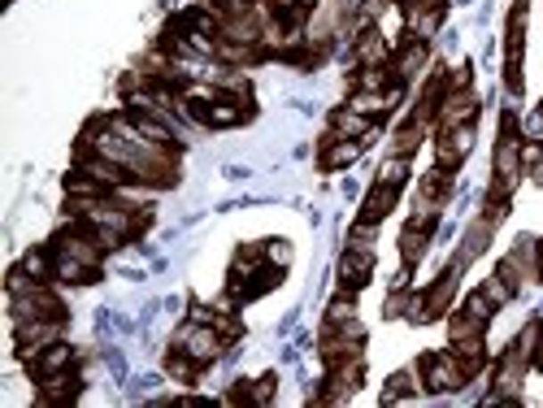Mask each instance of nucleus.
<instances>
[{"instance_id": "obj_14", "label": "nucleus", "mask_w": 543, "mask_h": 408, "mask_svg": "<svg viewBox=\"0 0 543 408\" xmlns=\"http://www.w3.org/2000/svg\"><path fill=\"white\" fill-rule=\"evenodd\" d=\"M326 143V152H322V166L326 170H343V166H352L357 157H361V139H343V135H331V139H322Z\"/></svg>"}, {"instance_id": "obj_33", "label": "nucleus", "mask_w": 543, "mask_h": 408, "mask_svg": "<svg viewBox=\"0 0 543 408\" xmlns=\"http://www.w3.org/2000/svg\"><path fill=\"white\" fill-rule=\"evenodd\" d=\"M539 161H543V143H535V139L522 143V170H535Z\"/></svg>"}, {"instance_id": "obj_36", "label": "nucleus", "mask_w": 543, "mask_h": 408, "mask_svg": "<svg viewBox=\"0 0 543 408\" xmlns=\"http://www.w3.org/2000/svg\"><path fill=\"white\" fill-rule=\"evenodd\" d=\"M539 118H543V109H539Z\"/></svg>"}, {"instance_id": "obj_32", "label": "nucleus", "mask_w": 543, "mask_h": 408, "mask_svg": "<svg viewBox=\"0 0 543 408\" xmlns=\"http://www.w3.org/2000/svg\"><path fill=\"white\" fill-rule=\"evenodd\" d=\"M266 261H270V265H278V270H283V265H287V261H292V248H287V243H283V239H270V243H266Z\"/></svg>"}, {"instance_id": "obj_30", "label": "nucleus", "mask_w": 543, "mask_h": 408, "mask_svg": "<svg viewBox=\"0 0 543 408\" xmlns=\"http://www.w3.org/2000/svg\"><path fill=\"white\" fill-rule=\"evenodd\" d=\"M274 387H278V378H274V374L257 378V382H248V404H270V400H274Z\"/></svg>"}, {"instance_id": "obj_16", "label": "nucleus", "mask_w": 543, "mask_h": 408, "mask_svg": "<svg viewBox=\"0 0 543 408\" xmlns=\"http://www.w3.org/2000/svg\"><path fill=\"white\" fill-rule=\"evenodd\" d=\"M448 192H452V174L443 170V166H435V170L417 183V200H422V208H440V204L448 200Z\"/></svg>"}, {"instance_id": "obj_15", "label": "nucleus", "mask_w": 543, "mask_h": 408, "mask_svg": "<svg viewBox=\"0 0 543 408\" xmlns=\"http://www.w3.org/2000/svg\"><path fill=\"white\" fill-rule=\"evenodd\" d=\"M57 252V265H53V278L57 282H96V270L101 265H87V261H78V257H70V252H62V248H53Z\"/></svg>"}, {"instance_id": "obj_6", "label": "nucleus", "mask_w": 543, "mask_h": 408, "mask_svg": "<svg viewBox=\"0 0 543 408\" xmlns=\"http://www.w3.org/2000/svg\"><path fill=\"white\" fill-rule=\"evenodd\" d=\"M361 387V356H348V361H335L331 365V378H326V391L317 396L322 404H340L352 391Z\"/></svg>"}, {"instance_id": "obj_26", "label": "nucleus", "mask_w": 543, "mask_h": 408, "mask_svg": "<svg viewBox=\"0 0 543 408\" xmlns=\"http://www.w3.org/2000/svg\"><path fill=\"white\" fill-rule=\"evenodd\" d=\"M482 291H487V300H491L496 308H500V305H509L513 296H517V287H513V282H509V278H505L500 270H496L491 278H487V282H482Z\"/></svg>"}, {"instance_id": "obj_25", "label": "nucleus", "mask_w": 543, "mask_h": 408, "mask_svg": "<svg viewBox=\"0 0 543 408\" xmlns=\"http://www.w3.org/2000/svg\"><path fill=\"white\" fill-rule=\"evenodd\" d=\"M348 109H357V113H366V118H383L391 104H387L383 92H357V96L348 101Z\"/></svg>"}, {"instance_id": "obj_31", "label": "nucleus", "mask_w": 543, "mask_h": 408, "mask_svg": "<svg viewBox=\"0 0 543 408\" xmlns=\"http://www.w3.org/2000/svg\"><path fill=\"white\" fill-rule=\"evenodd\" d=\"M465 313H474V317H482V322H491L496 305H491V300H487V291L478 287V291H470V296H465Z\"/></svg>"}, {"instance_id": "obj_27", "label": "nucleus", "mask_w": 543, "mask_h": 408, "mask_svg": "<svg viewBox=\"0 0 543 408\" xmlns=\"http://www.w3.org/2000/svg\"><path fill=\"white\" fill-rule=\"evenodd\" d=\"M417 370H400V374H391V382H387V391H383V404H396L400 396H408V391H417Z\"/></svg>"}, {"instance_id": "obj_1", "label": "nucleus", "mask_w": 543, "mask_h": 408, "mask_svg": "<svg viewBox=\"0 0 543 408\" xmlns=\"http://www.w3.org/2000/svg\"><path fill=\"white\" fill-rule=\"evenodd\" d=\"M417 374H422V387H426V391H457V387L470 382L465 370H461V361H457L452 352H431V356H422V361H417Z\"/></svg>"}, {"instance_id": "obj_21", "label": "nucleus", "mask_w": 543, "mask_h": 408, "mask_svg": "<svg viewBox=\"0 0 543 408\" xmlns=\"http://www.w3.org/2000/svg\"><path fill=\"white\" fill-rule=\"evenodd\" d=\"M426 239H431V231H422V226L408 222L405 235H400V257H405V265H417V261L426 257Z\"/></svg>"}, {"instance_id": "obj_4", "label": "nucleus", "mask_w": 543, "mask_h": 408, "mask_svg": "<svg viewBox=\"0 0 543 408\" xmlns=\"http://www.w3.org/2000/svg\"><path fill=\"white\" fill-rule=\"evenodd\" d=\"M443 18H448V0H417V4H405V27H408V39H431L440 35Z\"/></svg>"}, {"instance_id": "obj_22", "label": "nucleus", "mask_w": 543, "mask_h": 408, "mask_svg": "<svg viewBox=\"0 0 543 408\" xmlns=\"http://www.w3.org/2000/svg\"><path fill=\"white\" fill-rule=\"evenodd\" d=\"M53 265H57V252H44V248H31V252L22 257V270L31 273L35 282H48V278H53Z\"/></svg>"}, {"instance_id": "obj_5", "label": "nucleus", "mask_w": 543, "mask_h": 408, "mask_svg": "<svg viewBox=\"0 0 543 408\" xmlns=\"http://www.w3.org/2000/svg\"><path fill=\"white\" fill-rule=\"evenodd\" d=\"M13 317H53V322H66V308H62V300L44 282H35V287L13 296Z\"/></svg>"}, {"instance_id": "obj_7", "label": "nucleus", "mask_w": 543, "mask_h": 408, "mask_svg": "<svg viewBox=\"0 0 543 408\" xmlns=\"http://www.w3.org/2000/svg\"><path fill=\"white\" fill-rule=\"evenodd\" d=\"M370 273H374V252L366 243H352L340 261V287L352 296V291H361V287L370 282Z\"/></svg>"}, {"instance_id": "obj_29", "label": "nucleus", "mask_w": 543, "mask_h": 408, "mask_svg": "<svg viewBox=\"0 0 543 408\" xmlns=\"http://www.w3.org/2000/svg\"><path fill=\"white\" fill-rule=\"evenodd\" d=\"M357 317V305H352V296L343 291L340 300H331V308H326V326H343V322H352Z\"/></svg>"}, {"instance_id": "obj_17", "label": "nucleus", "mask_w": 543, "mask_h": 408, "mask_svg": "<svg viewBox=\"0 0 543 408\" xmlns=\"http://www.w3.org/2000/svg\"><path fill=\"white\" fill-rule=\"evenodd\" d=\"M74 396H78V378L70 374V370L39 378V400H44V404H66Z\"/></svg>"}, {"instance_id": "obj_35", "label": "nucleus", "mask_w": 543, "mask_h": 408, "mask_svg": "<svg viewBox=\"0 0 543 408\" xmlns=\"http://www.w3.org/2000/svg\"><path fill=\"white\" fill-rule=\"evenodd\" d=\"M535 252H539V278H543V239H539V248H535Z\"/></svg>"}, {"instance_id": "obj_2", "label": "nucleus", "mask_w": 543, "mask_h": 408, "mask_svg": "<svg viewBox=\"0 0 543 408\" xmlns=\"http://www.w3.org/2000/svg\"><path fill=\"white\" fill-rule=\"evenodd\" d=\"M62 339V322H53V317H18V330H13V343H18V352L31 361L39 356L48 343Z\"/></svg>"}, {"instance_id": "obj_8", "label": "nucleus", "mask_w": 543, "mask_h": 408, "mask_svg": "<svg viewBox=\"0 0 543 408\" xmlns=\"http://www.w3.org/2000/svg\"><path fill=\"white\" fill-rule=\"evenodd\" d=\"M457 270H461V261L435 278V287L422 296V308L413 313V322H435V317H443V313H448V305H452V291H457Z\"/></svg>"}, {"instance_id": "obj_13", "label": "nucleus", "mask_w": 543, "mask_h": 408, "mask_svg": "<svg viewBox=\"0 0 543 408\" xmlns=\"http://www.w3.org/2000/svg\"><path fill=\"white\" fill-rule=\"evenodd\" d=\"M70 361H74V352H70V343H48L39 356H31V374L35 378H48V374H62V370H70Z\"/></svg>"}, {"instance_id": "obj_11", "label": "nucleus", "mask_w": 543, "mask_h": 408, "mask_svg": "<svg viewBox=\"0 0 543 408\" xmlns=\"http://www.w3.org/2000/svg\"><path fill=\"white\" fill-rule=\"evenodd\" d=\"M396 192L400 187H387V183H374L370 196L361 200V213H357V222H366V226H378L391 208H396Z\"/></svg>"}, {"instance_id": "obj_19", "label": "nucleus", "mask_w": 543, "mask_h": 408, "mask_svg": "<svg viewBox=\"0 0 543 408\" xmlns=\"http://www.w3.org/2000/svg\"><path fill=\"white\" fill-rule=\"evenodd\" d=\"M452 356L461 361V370H465V378H474L478 370H482V361H487V347H482V335H474V339H457V343H452Z\"/></svg>"}, {"instance_id": "obj_24", "label": "nucleus", "mask_w": 543, "mask_h": 408, "mask_svg": "<svg viewBox=\"0 0 543 408\" xmlns=\"http://www.w3.org/2000/svg\"><path fill=\"white\" fill-rule=\"evenodd\" d=\"M196 370H201V361H192L183 347L166 356V374H170L174 382H196Z\"/></svg>"}, {"instance_id": "obj_18", "label": "nucleus", "mask_w": 543, "mask_h": 408, "mask_svg": "<svg viewBox=\"0 0 543 408\" xmlns=\"http://www.w3.org/2000/svg\"><path fill=\"white\" fill-rule=\"evenodd\" d=\"M426 66V44L422 39H408V44H400L396 48V57H391V74L405 83V78H413L417 69Z\"/></svg>"}, {"instance_id": "obj_12", "label": "nucleus", "mask_w": 543, "mask_h": 408, "mask_svg": "<svg viewBox=\"0 0 543 408\" xmlns=\"http://www.w3.org/2000/svg\"><path fill=\"white\" fill-rule=\"evenodd\" d=\"M357 61H361V66H387V61H391V44H387V35L366 27V31L357 35Z\"/></svg>"}, {"instance_id": "obj_28", "label": "nucleus", "mask_w": 543, "mask_h": 408, "mask_svg": "<svg viewBox=\"0 0 543 408\" xmlns=\"http://www.w3.org/2000/svg\"><path fill=\"white\" fill-rule=\"evenodd\" d=\"M408 178V157H387L383 161V170H378V183H387V187H400Z\"/></svg>"}, {"instance_id": "obj_9", "label": "nucleus", "mask_w": 543, "mask_h": 408, "mask_svg": "<svg viewBox=\"0 0 543 408\" xmlns=\"http://www.w3.org/2000/svg\"><path fill=\"white\" fill-rule=\"evenodd\" d=\"M470 148H474V122H465V126H452V131H443L440 143H435V157H440L443 170H457L465 157H470Z\"/></svg>"}, {"instance_id": "obj_23", "label": "nucleus", "mask_w": 543, "mask_h": 408, "mask_svg": "<svg viewBox=\"0 0 543 408\" xmlns=\"http://www.w3.org/2000/svg\"><path fill=\"white\" fill-rule=\"evenodd\" d=\"M487 330V322L482 317H474V313H452V322H448V335H452V343L457 339H474V335H482Z\"/></svg>"}, {"instance_id": "obj_34", "label": "nucleus", "mask_w": 543, "mask_h": 408, "mask_svg": "<svg viewBox=\"0 0 543 408\" xmlns=\"http://www.w3.org/2000/svg\"><path fill=\"white\" fill-rule=\"evenodd\" d=\"M531 365L543 374V322H535V347H531Z\"/></svg>"}, {"instance_id": "obj_20", "label": "nucleus", "mask_w": 543, "mask_h": 408, "mask_svg": "<svg viewBox=\"0 0 543 408\" xmlns=\"http://www.w3.org/2000/svg\"><path fill=\"white\" fill-rule=\"evenodd\" d=\"M331 122H335V135H343V139H366L374 131V118L357 113V109H340Z\"/></svg>"}, {"instance_id": "obj_3", "label": "nucleus", "mask_w": 543, "mask_h": 408, "mask_svg": "<svg viewBox=\"0 0 543 408\" xmlns=\"http://www.w3.org/2000/svg\"><path fill=\"white\" fill-rule=\"evenodd\" d=\"M178 347L192 356V361H201V365H209V361H218L222 356V347H226V339H222V330L218 326H204V322H192L183 335H178Z\"/></svg>"}, {"instance_id": "obj_10", "label": "nucleus", "mask_w": 543, "mask_h": 408, "mask_svg": "<svg viewBox=\"0 0 543 408\" xmlns=\"http://www.w3.org/2000/svg\"><path fill=\"white\" fill-rule=\"evenodd\" d=\"M474 118H478V101H474V92H465V87L448 92V96H443V104H440V113H435L440 131L465 126V122H474Z\"/></svg>"}]
</instances>
